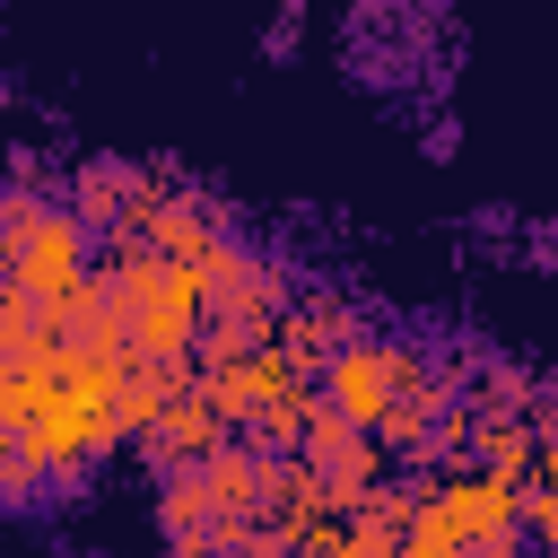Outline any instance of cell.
I'll list each match as a JSON object with an SVG mask.
<instances>
[{
	"mask_svg": "<svg viewBox=\"0 0 558 558\" xmlns=\"http://www.w3.org/2000/svg\"><path fill=\"white\" fill-rule=\"evenodd\" d=\"M480 453H488V462H497V480H514V471H523V453H532V445H523V427H497V436H488V445H480Z\"/></svg>",
	"mask_w": 558,
	"mask_h": 558,
	"instance_id": "52a82bcc",
	"label": "cell"
},
{
	"mask_svg": "<svg viewBox=\"0 0 558 558\" xmlns=\"http://www.w3.org/2000/svg\"><path fill=\"white\" fill-rule=\"evenodd\" d=\"M541 480H549V488H541V497H549V506H558V453H549V462H541Z\"/></svg>",
	"mask_w": 558,
	"mask_h": 558,
	"instance_id": "ba28073f",
	"label": "cell"
},
{
	"mask_svg": "<svg viewBox=\"0 0 558 558\" xmlns=\"http://www.w3.org/2000/svg\"><path fill=\"white\" fill-rule=\"evenodd\" d=\"M427 514H436V523H445V532H453L471 558H506L523 497H514V480H497V471H488V480H453V488H445Z\"/></svg>",
	"mask_w": 558,
	"mask_h": 558,
	"instance_id": "277c9868",
	"label": "cell"
},
{
	"mask_svg": "<svg viewBox=\"0 0 558 558\" xmlns=\"http://www.w3.org/2000/svg\"><path fill=\"white\" fill-rule=\"evenodd\" d=\"M9 288H26L35 305H70L87 288V235L70 209H35V192H9Z\"/></svg>",
	"mask_w": 558,
	"mask_h": 558,
	"instance_id": "7a4b0ae2",
	"label": "cell"
},
{
	"mask_svg": "<svg viewBox=\"0 0 558 558\" xmlns=\"http://www.w3.org/2000/svg\"><path fill=\"white\" fill-rule=\"evenodd\" d=\"M166 445L218 453V401H209V392H201V401H174V410H166Z\"/></svg>",
	"mask_w": 558,
	"mask_h": 558,
	"instance_id": "8992f818",
	"label": "cell"
},
{
	"mask_svg": "<svg viewBox=\"0 0 558 558\" xmlns=\"http://www.w3.org/2000/svg\"><path fill=\"white\" fill-rule=\"evenodd\" d=\"M305 445H314V462H323V488H331V497H357V488L375 480V445H366V427H349V418H331V410H323Z\"/></svg>",
	"mask_w": 558,
	"mask_h": 558,
	"instance_id": "5b68a950",
	"label": "cell"
},
{
	"mask_svg": "<svg viewBox=\"0 0 558 558\" xmlns=\"http://www.w3.org/2000/svg\"><path fill=\"white\" fill-rule=\"evenodd\" d=\"M392 384H401V349H384V340H357V349H331V366H323V401H331V418H349V427H392Z\"/></svg>",
	"mask_w": 558,
	"mask_h": 558,
	"instance_id": "3957f363",
	"label": "cell"
},
{
	"mask_svg": "<svg viewBox=\"0 0 558 558\" xmlns=\"http://www.w3.org/2000/svg\"><path fill=\"white\" fill-rule=\"evenodd\" d=\"M113 296H122V331L148 366H174L183 340H192V314L209 305L201 296V270L192 262H166V253H131L113 270Z\"/></svg>",
	"mask_w": 558,
	"mask_h": 558,
	"instance_id": "6da1fadb",
	"label": "cell"
}]
</instances>
